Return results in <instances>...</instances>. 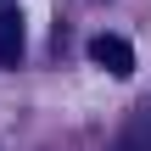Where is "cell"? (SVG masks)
Wrapping results in <instances>:
<instances>
[{"mask_svg": "<svg viewBox=\"0 0 151 151\" xmlns=\"http://www.w3.org/2000/svg\"><path fill=\"white\" fill-rule=\"evenodd\" d=\"M22 45H28V34H22V11L0 6V67H17V62H22Z\"/></svg>", "mask_w": 151, "mask_h": 151, "instance_id": "7a4b0ae2", "label": "cell"}, {"mask_svg": "<svg viewBox=\"0 0 151 151\" xmlns=\"http://www.w3.org/2000/svg\"><path fill=\"white\" fill-rule=\"evenodd\" d=\"M90 62L106 67L112 78H129V73H134V45H129L123 34H95V39H90Z\"/></svg>", "mask_w": 151, "mask_h": 151, "instance_id": "6da1fadb", "label": "cell"}]
</instances>
